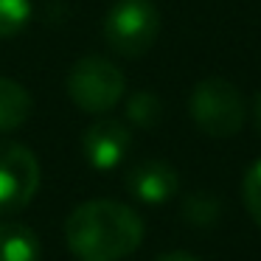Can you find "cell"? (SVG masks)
<instances>
[{"label":"cell","instance_id":"cell-10","mask_svg":"<svg viewBox=\"0 0 261 261\" xmlns=\"http://www.w3.org/2000/svg\"><path fill=\"white\" fill-rule=\"evenodd\" d=\"M126 118L141 129H154L163 121V101L152 90H138L126 101Z\"/></svg>","mask_w":261,"mask_h":261},{"label":"cell","instance_id":"cell-11","mask_svg":"<svg viewBox=\"0 0 261 261\" xmlns=\"http://www.w3.org/2000/svg\"><path fill=\"white\" fill-rule=\"evenodd\" d=\"M182 214H186V222H191V225L211 227L219 219V199L208 191H197V194H191V197H186Z\"/></svg>","mask_w":261,"mask_h":261},{"label":"cell","instance_id":"cell-4","mask_svg":"<svg viewBox=\"0 0 261 261\" xmlns=\"http://www.w3.org/2000/svg\"><path fill=\"white\" fill-rule=\"evenodd\" d=\"M160 34V12L152 0H118L104 20V40L121 57H143Z\"/></svg>","mask_w":261,"mask_h":261},{"label":"cell","instance_id":"cell-8","mask_svg":"<svg viewBox=\"0 0 261 261\" xmlns=\"http://www.w3.org/2000/svg\"><path fill=\"white\" fill-rule=\"evenodd\" d=\"M42 242L23 222H0V261H40Z\"/></svg>","mask_w":261,"mask_h":261},{"label":"cell","instance_id":"cell-1","mask_svg":"<svg viewBox=\"0 0 261 261\" xmlns=\"http://www.w3.org/2000/svg\"><path fill=\"white\" fill-rule=\"evenodd\" d=\"M65 242L79 261H121L143 242V219L115 199L82 202L65 222Z\"/></svg>","mask_w":261,"mask_h":261},{"label":"cell","instance_id":"cell-12","mask_svg":"<svg viewBox=\"0 0 261 261\" xmlns=\"http://www.w3.org/2000/svg\"><path fill=\"white\" fill-rule=\"evenodd\" d=\"M31 17V0H0V37H14Z\"/></svg>","mask_w":261,"mask_h":261},{"label":"cell","instance_id":"cell-6","mask_svg":"<svg viewBox=\"0 0 261 261\" xmlns=\"http://www.w3.org/2000/svg\"><path fill=\"white\" fill-rule=\"evenodd\" d=\"M129 143H132V132L126 124H121L115 118H98L82 135V152H85V160L93 169L110 171L126 158Z\"/></svg>","mask_w":261,"mask_h":261},{"label":"cell","instance_id":"cell-2","mask_svg":"<svg viewBox=\"0 0 261 261\" xmlns=\"http://www.w3.org/2000/svg\"><path fill=\"white\" fill-rule=\"evenodd\" d=\"M191 118L205 135L211 138H230L244 126V98L239 93L236 85H230L227 79H202L191 90Z\"/></svg>","mask_w":261,"mask_h":261},{"label":"cell","instance_id":"cell-9","mask_svg":"<svg viewBox=\"0 0 261 261\" xmlns=\"http://www.w3.org/2000/svg\"><path fill=\"white\" fill-rule=\"evenodd\" d=\"M31 115V96L20 82L0 76V132L23 126Z\"/></svg>","mask_w":261,"mask_h":261},{"label":"cell","instance_id":"cell-13","mask_svg":"<svg viewBox=\"0 0 261 261\" xmlns=\"http://www.w3.org/2000/svg\"><path fill=\"white\" fill-rule=\"evenodd\" d=\"M242 197H244V208L253 216V222L261 225V160H255V163L250 166V171L244 174Z\"/></svg>","mask_w":261,"mask_h":261},{"label":"cell","instance_id":"cell-5","mask_svg":"<svg viewBox=\"0 0 261 261\" xmlns=\"http://www.w3.org/2000/svg\"><path fill=\"white\" fill-rule=\"evenodd\" d=\"M42 171L29 146L0 141V216H12L34 199Z\"/></svg>","mask_w":261,"mask_h":261},{"label":"cell","instance_id":"cell-3","mask_svg":"<svg viewBox=\"0 0 261 261\" xmlns=\"http://www.w3.org/2000/svg\"><path fill=\"white\" fill-rule=\"evenodd\" d=\"M126 79L118 65L104 57H85L68 73V96L79 110L104 115L121 101Z\"/></svg>","mask_w":261,"mask_h":261},{"label":"cell","instance_id":"cell-14","mask_svg":"<svg viewBox=\"0 0 261 261\" xmlns=\"http://www.w3.org/2000/svg\"><path fill=\"white\" fill-rule=\"evenodd\" d=\"M158 261H199V258L191 255V253H180V250H174V253H163Z\"/></svg>","mask_w":261,"mask_h":261},{"label":"cell","instance_id":"cell-15","mask_svg":"<svg viewBox=\"0 0 261 261\" xmlns=\"http://www.w3.org/2000/svg\"><path fill=\"white\" fill-rule=\"evenodd\" d=\"M253 118H255V126H258V135H261V93L255 96V107H253Z\"/></svg>","mask_w":261,"mask_h":261},{"label":"cell","instance_id":"cell-7","mask_svg":"<svg viewBox=\"0 0 261 261\" xmlns=\"http://www.w3.org/2000/svg\"><path fill=\"white\" fill-rule=\"evenodd\" d=\"M126 188L135 199L149 205L169 202L180 188V174L166 160H141L126 171Z\"/></svg>","mask_w":261,"mask_h":261}]
</instances>
